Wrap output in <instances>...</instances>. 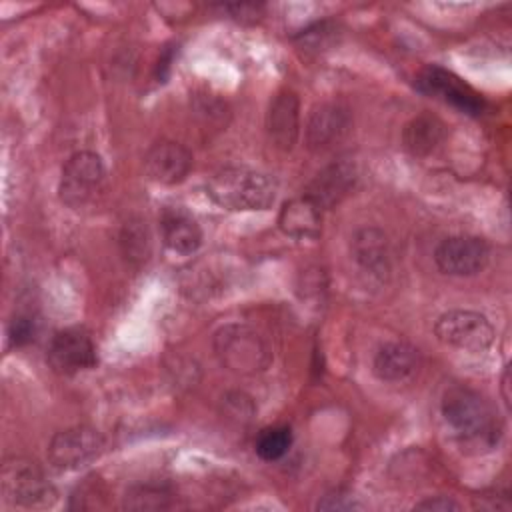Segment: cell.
<instances>
[{
	"mask_svg": "<svg viewBox=\"0 0 512 512\" xmlns=\"http://www.w3.org/2000/svg\"><path fill=\"white\" fill-rule=\"evenodd\" d=\"M442 414L466 452H488L502 438L498 414L482 394L468 386H452L444 392Z\"/></svg>",
	"mask_w": 512,
	"mask_h": 512,
	"instance_id": "6da1fadb",
	"label": "cell"
},
{
	"mask_svg": "<svg viewBox=\"0 0 512 512\" xmlns=\"http://www.w3.org/2000/svg\"><path fill=\"white\" fill-rule=\"evenodd\" d=\"M206 192L214 204L226 210H266L276 198V182L258 170L224 168L210 176Z\"/></svg>",
	"mask_w": 512,
	"mask_h": 512,
	"instance_id": "7a4b0ae2",
	"label": "cell"
},
{
	"mask_svg": "<svg viewBox=\"0 0 512 512\" xmlns=\"http://www.w3.org/2000/svg\"><path fill=\"white\" fill-rule=\"evenodd\" d=\"M214 354L218 362L242 376L264 372L272 362V350L266 338L248 324L230 322L214 332Z\"/></svg>",
	"mask_w": 512,
	"mask_h": 512,
	"instance_id": "3957f363",
	"label": "cell"
},
{
	"mask_svg": "<svg viewBox=\"0 0 512 512\" xmlns=\"http://www.w3.org/2000/svg\"><path fill=\"white\" fill-rule=\"evenodd\" d=\"M0 484L4 498L22 508H46L56 500V490L48 482L38 462L24 456H10L2 464Z\"/></svg>",
	"mask_w": 512,
	"mask_h": 512,
	"instance_id": "277c9868",
	"label": "cell"
},
{
	"mask_svg": "<svg viewBox=\"0 0 512 512\" xmlns=\"http://www.w3.org/2000/svg\"><path fill=\"white\" fill-rule=\"evenodd\" d=\"M104 176V162L96 152L82 150L72 154L62 166L60 200L70 208L86 206L102 188Z\"/></svg>",
	"mask_w": 512,
	"mask_h": 512,
	"instance_id": "5b68a950",
	"label": "cell"
},
{
	"mask_svg": "<svg viewBox=\"0 0 512 512\" xmlns=\"http://www.w3.org/2000/svg\"><path fill=\"white\" fill-rule=\"evenodd\" d=\"M436 338L452 348L482 352L494 342V326L474 310H448L434 324Z\"/></svg>",
	"mask_w": 512,
	"mask_h": 512,
	"instance_id": "8992f818",
	"label": "cell"
},
{
	"mask_svg": "<svg viewBox=\"0 0 512 512\" xmlns=\"http://www.w3.org/2000/svg\"><path fill=\"white\" fill-rule=\"evenodd\" d=\"M104 450L102 434L92 426H70L48 442V460L58 470H78L92 464Z\"/></svg>",
	"mask_w": 512,
	"mask_h": 512,
	"instance_id": "52a82bcc",
	"label": "cell"
},
{
	"mask_svg": "<svg viewBox=\"0 0 512 512\" xmlns=\"http://www.w3.org/2000/svg\"><path fill=\"white\" fill-rule=\"evenodd\" d=\"M416 88L428 96L440 98L464 114L476 116L484 110L482 96L454 72L440 66H426L416 76Z\"/></svg>",
	"mask_w": 512,
	"mask_h": 512,
	"instance_id": "ba28073f",
	"label": "cell"
},
{
	"mask_svg": "<svg viewBox=\"0 0 512 512\" xmlns=\"http://www.w3.org/2000/svg\"><path fill=\"white\" fill-rule=\"evenodd\" d=\"M46 360L58 374H76L96 364V346L84 328H64L52 336Z\"/></svg>",
	"mask_w": 512,
	"mask_h": 512,
	"instance_id": "9c48e42d",
	"label": "cell"
},
{
	"mask_svg": "<svg viewBox=\"0 0 512 512\" xmlns=\"http://www.w3.org/2000/svg\"><path fill=\"white\" fill-rule=\"evenodd\" d=\"M490 258L488 244L478 236H450L434 250L436 266L450 276H472L484 270Z\"/></svg>",
	"mask_w": 512,
	"mask_h": 512,
	"instance_id": "30bf717a",
	"label": "cell"
},
{
	"mask_svg": "<svg viewBox=\"0 0 512 512\" xmlns=\"http://www.w3.org/2000/svg\"><path fill=\"white\" fill-rule=\"evenodd\" d=\"M192 168V154L174 140H160L144 156V172L152 182L174 186L180 184Z\"/></svg>",
	"mask_w": 512,
	"mask_h": 512,
	"instance_id": "8fae6325",
	"label": "cell"
},
{
	"mask_svg": "<svg viewBox=\"0 0 512 512\" xmlns=\"http://www.w3.org/2000/svg\"><path fill=\"white\" fill-rule=\"evenodd\" d=\"M266 132L278 150L294 148L300 132V102L294 92L284 90L274 96L266 112Z\"/></svg>",
	"mask_w": 512,
	"mask_h": 512,
	"instance_id": "7c38bea8",
	"label": "cell"
},
{
	"mask_svg": "<svg viewBox=\"0 0 512 512\" xmlns=\"http://www.w3.org/2000/svg\"><path fill=\"white\" fill-rule=\"evenodd\" d=\"M356 184V166L350 160H336L322 168L306 188V194L322 210L342 202Z\"/></svg>",
	"mask_w": 512,
	"mask_h": 512,
	"instance_id": "4fadbf2b",
	"label": "cell"
},
{
	"mask_svg": "<svg viewBox=\"0 0 512 512\" xmlns=\"http://www.w3.org/2000/svg\"><path fill=\"white\" fill-rule=\"evenodd\" d=\"M350 128V112L342 104L326 102L314 108L306 124V146L312 152H322L344 138Z\"/></svg>",
	"mask_w": 512,
	"mask_h": 512,
	"instance_id": "5bb4252c",
	"label": "cell"
},
{
	"mask_svg": "<svg viewBox=\"0 0 512 512\" xmlns=\"http://www.w3.org/2000/svg\"><path fill=\"white\" fill-rule=\"evenodd\" d=\"M350 252L356 264L368 274L384 278L390 272V244L380 228H358L350 238Z\"/></svg>",
	"mask_w": 512,
	"mask_h": 512,
	"instance_id": "9a60e30c",
	"label": "cell"
},
{
	"mask_svg": "<svg viewBox=\"0 0 512 512\" xmlns=\"http://www.w3.org/2000/svg\"><path fill=\"white\" fill-rule=\"evenodd\" d=\"M160 234L164 246L182 256L194 254L202 244V230L184 208H164L160 214Z\"/></svg>",
	"mask_w": 512,
	"mask_h": 512,
	"instance_id": "2e32d148",
	"label": "cell"
},
{
	"mask_svg": "<svg viewBox=\"0 0 512 512\" xmlns=\"http://www.w3.org/2000/svg\"><path fill=\"white\" fill-rule=\"evenodd\" d=\"M280 230L296 240H316L322 234V208L308 196L286 200L278 214Z\"/></svg>",
	"mask_w": 512,
	"mask_h": 512,
	"instance_id": "e0dca14e",
	"label": "cell"
},
{
	"mask_svg": "<svg viewBox=\"0 0 512 512\" xmlns=\"http://www.w3.org/2000/svg\"><path fill=\"white\" fill-rule=\"evenodd\" d=\"M418 368V350L408 342H386L372 360V372L382 382L406 380Z\"/></svg>",
	"mask_w": 512,
	"mask_h": 512,
	"instance_id": "ac0fdd59",
	"label": "cell"
},
{
	"mask_svg": "<svg viewBox=\"0 0 512 512\" xmlns=\"http://www.w3.org/2000/svg\"><path fill=\"white\" fill-rule=\"evenodd\" d=\"M444 136H446L444 122L430 112H422L404 126L402 144L412 156H426L440 146Z\"/></svg>",
	"mask_w": 512,
	"mask_h": 512,
	"instance_id": "d6986e66",
	"label": "cell"
},
{
	"mask_svg": "<svg viewBox=\"0 0 512 512\" xmlns=\"http://www.w3.org/2000/svg\"><path fill=\"white\" fill-rule=\"evenodd\" d=\"M172 504V490L166 484L146 482L126 490L124 508L128 510H166Z\"/></svg>",
	"mask_w": 512,
	"mask_h": 512,
	"instance_id": "ffe728a7",
	"label": "cell"
},
{
	"mask_svg": "<svg viewBox=\"0 0 512 512\" xmlns=\"http://www.w3.org/2000/svg\"><path fill=\"white\" fill-rule=\"evenodd\" d=\"M292 446V430L288 426H268L256 436L254 450L262 460H280Z\"/></svg>",
	"mask_w": 512,
	"mask_h": 512,
	"instance_id": "44dd1931",
	"label": "cell"
},
{
	"mask_svg": "<svg viewBox=\"0 0 512 512\" xmlns=\"http://www.w3.org/2000/svg\"><path fill=\"white\" fill-rule=\"evenodd\" d=\"M222 414L234 426H246L254 416L252 398L242 392H230L222 398Z\"/></svg>",
	"mask_w": 512,
	"mask_h": 512,
	"instance_id": "7402d4cb",
	"label": "cell"
},
{
	"mask_svg": "<svg viewBox=\"0 0 512 512\" xmlns=\"http://www.w3.org/2000/svg\"><path fill=\"white\" fill-rule=\"evenodd\" d=\"M36 336V320L30 314H16L8 324V340L12 346H26Z\"/></svg>",
	"mask_w": 512,
	"mask_h": 512,
	"instance_id": "603a6c76",
	"label": "cell"
},
{
	"mask_svg": "<svg viewBox=\"0 0 512 512\" xmlns=\"http://www.w3.org/2000/svg\"><path fill=\"white\" fill-rule=\"evenodd\" d=\"M332 38H334V28L328 22H316L314 26L298 34V42L306 50H322L332 42Z\"/></svg>",
	"mask_w": 512,
	"mask_h": 512,
	"instance_id": "cb8c5ba5",
	"label": "cell"
},
{
	"mask_svg": "<svg viewBox=\"0 0 512 512\" xmlns=\"http://www.w3.org/2000/svg\"><path fill=\"white\" fill-rule=\"evenodd\" d=\"M318 510H358L362 508V504L356 500V496H350L348 492H330L326 496H322V500H318L316 504Z\"/></svg>",
	"mask_w": 512,
	"mask_h": 512,
	"instance_id": "d4e9b609",
	"label": "cell"
},
{
	"mask_svg": "<svg viewBox=\"0 0 512 512\" xmlns=\"http://www.w3.org/2000/svg\"><path fill=\"white\" fill-rule=\"evenodd\" d=\"M224 12H228L238 22H256L262 18L264 6L262 4H250V2H236V4H220Z\"/></svg>",
	"mask_w": 512,
	"mask_h": 512,
	"instance_id": "484cf974",
	"label": "cell"
},
{
	"mask_svg": "<svg viewBox=\"0 0 512 512\" xmlns=\"http://www.w3.org/2000/svg\"><path fill=\"white\" fill-rule=\"evenodd\" d=\"M124 244L128 246V248H126V254H128L130 258H136V254H138V258H142L144 254H148V236H146V230L142 232V228H134V226L126 228V232H124ZM144 258H146V256H144Z\"/></svg>",
	"mask_w": 512,
	"mask_h": 512,
	"instance_id": "4316f807",
	"label": "cell"
},
{
	"mask_svg": "<svg viewBox=\"0 0 512 512\" xmlns=\"http://www.w3.org/2000/svg\"><path fill=\"white\" fill-rule=\"evenodd\" d=\"M414 508L416 510H432V512H448V510H460V504L448 496H436V498L418 502Z\"/></svg>",
	"mask_w": 512,
	"mask_h": 512,
	"instance_id": "83f0119b",
	"label": "cell"
},
{
	"mask_svg": "<svg viewBox=\"0 0 512 512\" xmlns=\"http://www.w3.org/2000/svg\"><path fill=\"white\" fill-rule=\"evenodd\" d=\"M508 370H504V376H502V396H504V404L510 406V394H508Z\"/></svg>",
	"mask_w": 512,
	"mask_h": 512,
	"instance_id": "f1b7e54d",
	"label": "cell"
}]
</instances>
